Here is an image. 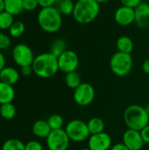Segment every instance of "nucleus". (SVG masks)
I'll return each mask as SVG.
<instances>
[{"mask_svg": "<svg viewBox=\"0 0 149 150\" xmlns=\"http://www.w3.org/2000/svg\"><path fill=\"white\" fill-rule=\"evenodd\" d=\"M99 12L100 4L95 0H76L73 18L81 25H88L98 17Z\"/></svg>", "mask_w": 149, "mask_h": 150, "instance_id": "nucleus-1", "label": "nucleus"}, {"mask_svg": "<svg viewBox=\"0 0 149 150\" xmlns=\"http://www.w3.org/2000/svg\"><path fill=\"white\" fill-rule=\"evenodd\" d=\"M32 66L33 73L41 78H50L59 71L58 59L50 52L35 56Z\"/></svg>", "mask_w": 149, "mask_h": 150, "instance_id": "nucleus-2", "label": "nucleus"}, {"mask_svg": "<svg viewBox=\"0 0 149 150\" xmlns=\"http://www.w3.org/2000/svg\"><path fill=\"white\" fill-rule=\"evenodd\" d=\"M40 27L47 33H57L62 25V15L57 7L41 8L37 16Z\"/></svg>", "mask_w": 149, "mask_h": 150, "instance_id": "nucleus-3", "label": "nucleus"}, {"mask_svg": "<svg viewBox=\"0 0 149 150\" xmlns=\"http://www.w3.org/2000/svg\"><path fill=\"white\" fill-rule=\"evenodd\" d=\"M124 121L128 129L141 131L149 124V116L145 108L139 105H131L124 112Z\"/></svg>", "mask_w": 149, "mask_h": 150, "instance_id": "nucleus-4", "label": "nucleus"}, {"mask_svg": "<svg viewBox=\"0 0 149 150\" xmlns=\"http://www.w3.org/2000/svg\"><path fill=\"white\" fill-rule=\"evenodd\" d=\"M133 66V59L131 54L121 52L114 53L110 59V69L112 72L120 77L130 74Z\"/></svg>", "mask_w": 149, "mask_h": 150, "instance_id": "nucleus-5", "label": "nucleus"}, {"mask_svg": "<svg viewBox=\"0 0 149 150\" xmlns=\"http://www.w3.org/2000/svg\"><path fill=\"white\" fill-rule=\"evenodd\" d=\"M68 138L71 142H82L89 139L90 136L87 122H84L82 120H72L67 123L65 128Z\"/></svg>", "mask_w": 149, "mask_h": 150, "instance_id": "nucleus-6", "label": "nucleus"}, {"mask_svg": "<svg viewBox=\"0 0 149 150\" xmlns=\"http://www.w3.org/2000/svg\"><path fill=\"white\" fill-rule=\"evenodd\" d=\"M12 58L15 63L20 68L30 66L34 61V54L32 49L24 43L17 44L12 49Z\"/></svg>", "mask_w": 149, "mask_h": 150, "instance_id": "nucleus-7", "label": "nucleus"}, {"mask_svg": "<svg viewBox=\"0 0 149 150\" xmlns=\"http://www.w3.org/2000/svg\"><path fill=\"white\" fill-rule=\"evenodd\" d=\"M46 141L48 150H68L71 142L64 129L52 130Z\"/></svg>", "mask_w": 149, "mask_h": 150, "instance_id": "nucleus-8", "label": "nucleus"}, {"mask_svg": "<svg viewBox=\"0 0 149 150\" xmlns=\"http://www.w3.org/2000/svg\"><path fill=\"white\" fill-rule=\"evenodd\" d=\"M96 91L94 87L89 83H82L76 90H74L73 98L76 105L80 106H87L94 101Z\"/></svg>", "mask_w": 149, "mask_h": 150, "instance_id": "nucleus-9", "label": "nucleus"}, {"mask_svg": "<svg viewBox=\"0 0 149 150\" xmlns=\"http://www.w3.org/2000/svg\"><path fill=\"white\" fill-rule=\"evenodd\" d=\"M57 59L59 70L65 74L76 71L79 66V57L77 54L73 50L67 49Z\"/></svg>", "mask_w": 149, "mask_h": 150, "instance_id": "nucleus-10", "label": "nucleus"}, {"mask_svg": "<svg viewBox=\"0 0 149 150\" xmlns=\"http://www.w3.org/2000/svg\"><path fill=\"white\" fill-rule=\"evenodd\" d=\"M112 147V140L107 133L92 134L88 139V148L91 150H111Z\"/></svg>", "mask_w": 149, "mask_h": 150, "instance_id": "nucleus-11", "label": "nucleus"}, {"mask_svg": "<svg viewBox=\"0 0 149 150\" xmlns=\"http://www.w3.org/2000/svg\"><path fill=\"white\" fill-rule=\"evenodd\" d=\"M122 142L130 150H142L144 142L140 131L127 129L122 136Z\"/></svg>", "mask_w": 149, "mask_h": 150, "instance_id": "nucleus-12", "label": "nucleus"}, {"mask_svg": "<svg viewBox=\"0 0 149 150\" xmlns=\"http://www.w3.org/2000/svg\"><path fill=\"white\" fill-rule=\"evenodd\" d=\"M114 20L121 26H128L132 25L135 22L134 9L123 5L119 6L114 13Z\"/></svg>", "mask_w": 149, "mask_h": 150, "instance_id": "nucleus-13", "label": "nucleus"}, {"mask_svg": "<svg viewBox=\"0 0 149 150\" xmlns=\"http://www.w3.org/2000/svg\"><path fill=\"white\" fill-rule=\"evenodd\" d=\"M135 23L141 28L149 27V4L142 2L135 9Z\"/></svg>", "mask_w": 149, "mask_h": 150, "instance_id": "nucleus-14", "label": "nucleus"}, {"mask_svg": "<svg viewBox=\"0 0 149 150\" xmlns=\"http://www.w3.org/2000/svg\"><path fill=\"white\" fill-rule=\"evenodd\" d=\"M19 79L18 71L11 67H4L0 71V81L10 85H13L18 83Z\"/></svg>", "mask_w": 149, "mask_h": 150, "instance_id": "nucleus-15", "label": "nucleus"}, {"mask_svg": "<svg viewBox=\"0 0 149 150\" xmlns=\"http://www.w3.org/2000/svg\"><path fill=\"white\" fill-rule=\"evenodd\" d=\"M32 131V134L36 137L41 138V139H47V137L51 133L52 129L50 128L47 120H39L33 123Z\"/></svg>", "mask_w": 149, "mask_h": 150, "instance_id": "nucleus-16", "label": "nucleus"}, {"mask_svg": "<svg viewBox=\"0 0 149 150\" xmlns=\"http://www.w3.org/2000/svg\"><path fill=\"white\" fill-rule=\"evenodd\" d=\"M15 98V91L12 85L0 81V105L11 103Z\"/></svg>", "mask_w": 149, "mask_h": 150, "instance_id": "nucleus-17", "label": "nucleus"}, {"mask_svg": "<svg viewBox=\"0 0 149 150\" xmlns=\"http://www.w3.org/2000/svg\"><path fill=\"white\" fill-rule=\"evenodd\" d=\"M116 47L119 52L126 53V54H132L134 44L133 40L126 35H123L118 38L116 41Z\"/></svg>", "mask_w": 149, "mask_h": 150, "instance_id": "nucleus-18", "label": "nucleus"}, {"mask_svg": "<svg viewBox=\"0 0 149 150\" xmlns=\"http://www.w3.org/2000/svg\"><path fill=\"white\" fill-rule=\"evenodd\" d=\"M4 10L13 16L21 14L24 11L23 0H4Z\"/></svg>", "mask_w": 149, "mask_h": 150, "instance_id": "nucleus-19", "label": "nucleus"}, {"mask_svg": "<svg viewBox=\"0 0 149 150\" xmlns=\"http://www.w3.org/2000/svg\"><path fill=\"white\" fill-rule=\"evenodd\" d=\"M87 126H88V128H89L90 135L105 132V124L104 120L102 119L98 118V117L91 118L87 122Z\"/></svg>", "mask_w": 149, "mask_h": 150, "instance_id": "nucleus-20", "label": "nucleus"}, {"mask_svg": "<svg viewBox=\"0 0 149 150\" xmlns=\"http://www.w3.org/2000/svg\"><path fill=\"white\" fill-rule=\"evenodd\" d=\"M67 50V44L63 39H55L50 46V53L55 57H59Z\"/></svg>", "mask_w": 149, "mask_h": 150, "instance_id": "nucleus-21", "label": "nucleus"}, {"mask_svg": "<svg viewBox=\"0 0 149 150\" xmlns=\"http://www.w3.org/2000/svg\"><path fill=\"white\" fill-rule=\"evenodd\" d=\"M65 83L66 85L72 90H76L81 83H82V79L80 75L76 72H70L66 74L65 76Z\"/></svg>", "mask_w": 149, "mask_h": 150, "instance_id": "nucleus-22", "label": "nucleus"}, {"mask_svg": "<svg viewBox=\"0 0 149 150\" xmlns=\"http://www.w3.org/2000/svg\"><path fill=\"white\" fill-rule=\"evenodd\" d=\"M16 115V108L12 103L0 105V117L4 120H11Z\"/></svg>", "mask_w": 149, "mask_h": 150, "instance_id": "nucleus-23", "label": "nucleus"}, {"mask_svg": "<svg viewBox=\"0 0 149 150\" xmlns=\"http://www.w3.org/2000/svg\"><path fill=\"white\" fill-rule=\"evenodd\" d=\"M57 8L62 16L73 15L75 9V2L72 0H61Z\"/></svg>", "mask_w": 149, "mask_h": 150, "instance_id": "nucleus-24", "label": "nucleus"}, {"mask_svg": "<svg viewBox=\"0 0 149 150\" xmlns=\"http://www.w3.org/2000/svg\"><path fill=\"white\" fill-rule=\"evenodd\" d=\"M25 31V25L22 21H14L9 29L10 36L12 38H18L24 34Z\"/></svg>", "mask_w": 149, "mask_h": 150, "instance_id": "nucleus-25", "label": "nucleus"}, {"mask_svg": "<svg viewBox=\"0 0 149 150\" xmlns=\"http://www.w3.org/2000/svg\"><path fill=\"white\" fill-rule=\"evenodd\" d=\"M14 23V16L6 11L0 13V30H9Z\"/></svg>", "mask_w": 149, "mask_h": 150, "instance_id": "nucleus-26", "label": "nucleus"}, {"mask_svg": "<svg viewBox=\"0 0 149 150\" xmlns=\"http://www.w3.org/2000/svg\"><path fill=\"white\" fill-rule=\"evenodd\" d=\"M2 150H25V144L18 139H9L4 142Z\"/></svg>", "mask_w": 149, "mask_h": 150, "instance_id": "nucleus-27", "label": "nucleus"}, {"mask_svg": "<svg viewBox=\"0 0 149 150\" xmlns=\"http://www.w3.org/2000/svg\"><path fill=\"white\" fill-rule=\"evenodd\" d=\"M50 128L52 130L63 129L64 126V119L60 114H53L47 120Z\"/></svg>", "mask_w": 149, "mask_h": 150, "instance_id": "nucleus-28", "label": "nucleus"}, {"mask_svg": "<svg viewBox=\"0 0 149 150\" xmlns=\"http://www.w3.org/2000/svg\"><path fill=\"white\" fill-rule=\"evenodd\" d=\"M11 38L3 32H0V51L7 50L11 46Z\"/></svg>", "mask_w": 149, "mask_h": 150, "instance_id": "nucleus-29", "label": "nucleus"}, {"mask_svg": "<svg viewBox=\"0 0 149 150\" xmlns=\"http://www.w3.org/2000/svg\"><path fill=\"white\" fill-rule=\"evenodd\" d=\"M38 0H23V8L24 11H32L39 7Z\"/></svg>", "mask_w": 149, "mask_h": 150, "instance_id": "nucleus-30", "label": "nucleus"}, {"mask_svg": "<svg viewBox=\"0 0 149 150\" xmlns=\"http://www.w3.org/2000/svg\"><path fill=\"white\" fill-rule=\"evenodd\" d=\"M25 150H43V146L37 141H30L25 143Z\"/></svg>", "mask_w": 149, "mask_h": 150, "instance_id": "nucleus-31", "label": "nucleus"}, {"mask_svg": "<svg viewBox=\"0 0 149 150\" xmlns=\"http://www.w3.org/2000/svg\"><path fill=\"white\" fill-rule=\"evenodd\" d=\"M121 5L135 9L139 4L142 3V0H119Z\"/></svg>", "mask_w": 149, "mask_h": 150, "instance_id": "nucleus-32", "label": "nucleus"}, {"mask_svg": "<svg viewBox=\"0 0 149 150\" xmlns=\"http://www.w3.org/2000/svg\"><path fill=\"white\" fill-rule=\"evenodd\" d=\"M140 132H141V135L142 137L144 143L149 144V124L148 126H146L144 128H142Z\"/></svg>", "mask_w": 149, "mask_h": 150, "instance_id": "nucleus-33", "label": "nucleus"}, {"mask_svg": "<svg viewBox=\"0 0 149 150\" xmlns=\"http://www.w3.org/2000/svg\"><path fill=\"white\" fill-rule=\"evenodd\" d=\"M38 3L41 8H46L54 6L57 3V0H38Z\"/></svg>", "mask_w": 149, "mask_h": 150, "instance_id": "nucleus-34", "label": "nucleus"}, {"mask_svg": "<svg viewBox=\"0 0 149 150\" xmlns=\"http://www.w3.org/2000/svg\"><path fill=\"white\" fill-rule=\"evenodd\" d=\"M20 73H21L23 76H31V75L33 73L32 66L30 65V66H25V67L20 68Z\"/></svg>", "mask_w": 149, "mask_h": 150, "instance_id": "nucleus-35", "label": "nucleus"}, {"mask_svg": "<svg viewBox=\"0 0 149 150\" xmlns=\"http://www.w3.org/2000/svg\"><path fill=\"white\" fill-rule=\"evenodd\" d=\"M111 150H130L123 142L122 143H116L112 145Z\"/></svg>", "mask_w": 149, "mask_h": 150, "instance_id": "nucleus-36", "label": "nucleus"}, {"mask_svg": "<svg viewBox=\"0 0 149 150\" xmlns=\"http://www.w3.org/2000/svg\"><path fill=\"white\" fill-rule=\"evenodd\" d=\"M141 68H142V70H143V72H144L145 74L149 75V58L148 59H146V60L143 62Z\"/></svg>", "mask_w": 149, "mask_h": 150, "instance_id": "nucleus-37", "label": "nucleus"}, {"mask_svg": "<svg viewBox=\"0 0 149 150\" xmlns=\"http://www.w3.org/2000/svg\"><path fill=\"white\" fill-rule=\"evenodd\" d=\"M5 67V58L3 53L0 51V71Z\"/></svg>", "mask_w": 149, "mask_h": 150, "instance_id": "nucleus-38", "label": "nucleus"}, {"mask_svg": "<svg viewBox=\"0 0 149 150\" xmlns=\"http://www.w3.org/2000/svg\"><path fill=\"white\" fill-rule=\"evenodd\" d=\"M4 0H0V13L4 11Z\"/></svg>", "mask_w": 149, "mask_h": 150, "instance_id": "nucleus-39", "label": "nucleus"}, {"mask_svg": "<svg viewBox=\"0 0 149 150\" xmlns=\"http://www.w3.org/2000/svg\"><path fill=\"white\" fill-rule=\"evenodd\" d=\"M96 2H97L99 4H105V3H107V2H109V1H111V0H95Z\"/></svg>", "mask_w": 149, "mask_h": 150, "instance_id": "nucleus-40", "label": "nucleus"}, {"mask_svg": "<svg viewBox=\"0 0 149 150\" xmlns=\"http://www.w3.org/2000/svg\"><path fill=\"white\" fill-rule=\"evenodd\" d=\"M144 108H145V110H146V112H147L148 115L149 116V103H148V104L146 105V106H145Z\"/></svg>", "mask_w": 149, "mask_h": 150, "instance_id": "nucleus-41", "label": "nucleus"}, {"mask_svg": "<svg viewBox=\"0 0 149 150\" xmlns=\"http://www.w3.org/2000/svg\"><path fill=\"white\" fill-rule=\"evenodd\" d=\"M79 150H91L90 149H89V148H83V149H81Z\"/></svg>", "mask_w": 149, "mask_h": 150, "instance_id": "nucleus-42", "label": "nucleus"}, {"mask_svg": "<svg viewBox=\"0 0 149 150\" xmlns=\"http://www.w3.org/2000/svg\"><path fill=\"white\" fill-rule=\"evenodd\" d=\"M72 1H74V0H72Z\"/></svg>", "mask_w": 149, "mask_h": 150, "instance_id": "nucleus-43", "label": "nucleus"}]
</instances>
